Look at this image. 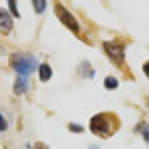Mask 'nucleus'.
<instances>
[{
	"label": "nucleus",
	"mask_w": 149,
	"mask_h": 149,
	"mask_svg": "<svg viewBox=\"0 0 149 149\" xmlns=\"http://www.w3.org/2000/svg\"><path fill=\"white\" fill-rule=\"evenodd\" d=\"M119 121L111 113H97L90 120V130L94 134L102 139L111 136L117 130Z\"/></svg>",
	"instance_id": "obj_1"
},
{
	"label": "nucleus",
	"mask_w": 149,
	"mask_h": 149,
	"mask_svg": "<svg viewBox=\"0 0 149 149\" xmlns=\"http://www.w3.org/2000/svg\"><path fill=\"white\" fill-rule=\"evenodd\" d=\"M9 65L22 76H29L36 70L38 61L34 56L26 53H14L9 58Z\"/></svg>",
	"instance_id": "obj_2"
},
{
	"label": "nucleus",
	"mask_w": 149,
	"mask_h": 149,
	"mask_svg": "<svg viewBox=\"0 0 149 149\" xmlns=\"http://www.w3.org/2000/svg\"><path fill=\"white\" fill-rule=\"evenodd\" d=\"M54 12L57 16V18L60 19L61 24L64 26H66L70 31L77 33L80 30V26L78 24L75 17L63 6L60 2H56L54 7Z\"/></svg>",
	"instance_id": "obj_3"
},
{
	"label": "nucleus",
	"mask_w": 149,
	"mask_h": 149,
	"mask_svg": "<svg viewBox=\"0 0 149 149\" xmlns=\"http://www.w3.org/2000/svg\"><path fill=\"white\" fill-rule=\"evenodd\" d=\"M103 49L110 60L117 64L122 65L125 61V46L114 41L103 42Z\"/></svg>",
	"instance_id": "obj_4"
},
{
	"label": "nucleus",
	"mask_w": 149,
	"mask_h": 149,
	"mask_svg": "<svg viewBox=\"0 0 149 149\" xmlns=\"http://www.w3.org/2000/svg\"><path fill=\"white\" fill-rule=\"evenodd\" d=\"M13 19L7 10L0 8V33L8 35L13 29Z\"/></svg>",
	"instance_id": "obj_5"
},
{
	"label": "nucleus",
	"mask_w": 149,
	"mask_h": 149,
	"mask_svg": "<svg viewBox=\"0 0 149 149\" xmlns=\"http://www.w3.org/2000/svg\"><path fill=\"white\" fill-rule=\"evenodd\" d=\"M29 90V79L26 76L18 75L13 84V93L16 95H21Z\"/></svg>",
	"instance_id": "obj_6"
},
{
	"label": "nucleus",
	"mask_w": 149,
	"mask_h": 149,
	"mask_svg": "<svg viewBox=\"0 0 149 149\" xmlns=\"http://www.w3.org/2000/svg\"><path fill=\"white\" fill-rule=\"evenodd\" d=\"M78 74L80 75L81 77H94L95 75V70L92 68V65L89 61H83L81 63V64L78 66Z\"/></svg>",
	"instance_id": "obj_7"
},
{
	"label": "nucleus",
	"mask_w": 149,
	"mask_h": 149,
	"mask_svg": "<svg viewBox=\"0 0 149 149\" xmlns=\"http://www.w3.org/2000/svg\"><path fill=\"white\" fill-rule=\"evenodd\" d=\"M53 75V70L48 63H42L39 66V79L41 82H48Z\"/></svg>",
	"instance_id": "obj_8"
},
{
	"label": "nucleus",
	"mask_w": 149,
	"mask_h": 149,
	"mask_svg": "<svg viewBox=\"0 0 149 149\" xmlns=\"http://www.w3.org/2000/svg\"><path fill=\"white\" fill-rule=\"evenodd\" d=\"M32 5H33V8H34L35 13L40 15V14L43 13L45 9H46L47 1H45V0H33Z\"/></svg>",
	"instance_id": "obj_9"
},
{
	"label": "nucleus",
	"mask_w": 149,
	"mask_h": 149,
	"mask_svg": "<svg viewBox=\"0 0 149 149\" xmlns=\"http://www.w3.org/2000/svg\"><path fill=\"white\" fill-rule=\"evenodd\" d=\"M103 84H104V87L107 90H115V89L118 88V86H119V82H118V80L113 76L106 77L104 79Z\"/></svg>",
	"instance_id": "obj_10"
},
{
	"label": "nucleus",
	"mask_w": 149,
	"mask_h": 149,
	"mask_svg": "<svg viewBox=\"0 0 149 149\" xmlns=\"http://www.w3.org/2000/svg\"><path fill=\"white\" fill-rule=\"evenodd\" d=\"M7 3H8V6H9L11 14H12L14 17H16L17 19L21 18V15H19V11H18V6H17V1H16V0H9Z\"/></svg>",
	"instance_id": "obj_11"
},
{
	"label": "nucleus",
	"mask_w": 149,
	"mask_h": 149,
	"mask_svg": "<svg viewBox=\"0 0 149 149\" xmlns=\"http://www.w3.org/2000/svg\"><path fill=\"white\" fill-rule=\"evenodd\" d=\"M68 129L70 132L75 133V134H80V133H82V132H84L83 126H81L80 124H77V123H69Z\"/></svg>",
	"instance_id": "obj_12"
},
{
	"label": "nucleus",
	"mask_w": 149,
	"mask_h": 149,
	"mask_svg": "<svg viewBox=\"0 0 149 149\" xmlns=\"http://www.w3.org/2000/svg\"><path fill=\"white\" fill-rule=\"evenodd\" d=\"M8 129V122L3 117V115L0 113V133L5 132Z\"/></svg>",
	"instance_id": "obj_13"
},
{
	"label": "nucleus",
	"mask_w": 149,
	"mask_h": 149,
	"mask_svg": "<svg viewBox=\"0 0 149 149\" xmlns=\"http://www.w3.org/2000/svg\"><path fill=\"white\" fill-rule=\"evenodd\" d=\"M141 134H142L143 139H144L145 141L149 142V124L143 125V127L141 129Z\"/></svg>",
	"instance_id": "obj_14"
},
{
	"label": "nucleus",
	"mask_w": 149,
	"mask_h": 149,
	"mask_svg": "<svg viewBox=\"0 0 149 149\" xmlns=\"http://www.w3.org/2000/svg\"><path fill=\"white\" fill-rule=\"evenodd\" d=\"M33 149H50V148H49V146L46 144V143H44L42 141H37V142L34 143Z\"/></svg>",
	"instance_id": "obj_15"
},
{
	"label": "nucleus",
	"mask_w": 149,
	"mask_h": 149,
	"mask_svg": "<svg viewBox=\"0 0 149 149\" xmlns=\"http://www.w3.org/2000/svg\"><path fill=\"white\" fill-rule=\"evenodd\" d=\"M142 69H143V72H144V74L146 75V76H147V78H149V61H146V63L143 64Z\"/></svg>",
	"instance_id": "obj_16"
},
{
	"label": "nucleus",
	"mask_w": 149,
	"mask_h": 149,
	"mask_svg": "<svg viewBox=\"0 0 149 149\" xmlns=\"http://www.w3.org/2000/svg\"><path fill=\"white\" fill-rule=\"evenodd\" d=\"M89 149H102V148H100V146H97V145H92Z\"/></svg>",
	"instance_id": "obj_17"
},
{
	"label": "nucleus",
	"mask_w": 149,
	"mask_h": 149,
	"mask_svg": "<svg viewBox=\"0 0 149 149\" xmlns=\"http://www.w3.org/2000/svg\"><path fill=\"white\" fill-rule=\"evenodd\" d=\"M0 54H4V49H3V47L1 46V45H0Z\"/></svg>",
	"instance_id": "obj_18"
}]
</instances>
